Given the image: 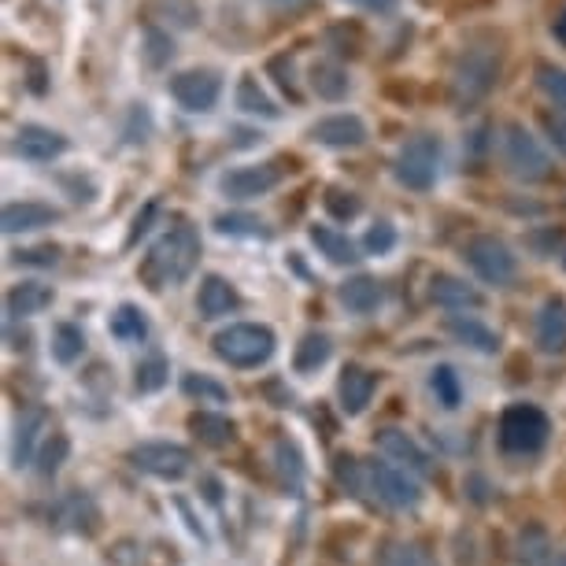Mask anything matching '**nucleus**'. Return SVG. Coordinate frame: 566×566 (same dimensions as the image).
Segmentation results:
<instances>
[{
    "instance_id": "f257e3e1",
    "label": "nucleus",
    "mask_w": 566,
    "mask_h": 566,
    "mask_svg": "<svg viewBox=\"0 0 566 566\" xmlns=\"http://www.w3.org/2000/svg\"><path fill=\"white\" fill-rule=\"evenodd\" d=\"M503 49H507V41L497 30H474L463 41L460 56L452 63V82H448V97L460 112L481 104L497 89L503 75Z\"/></svg>"
},
{
    "instance_id": "f03ea898",
    "label": "nucleus",
    "mask_w": 566,
    "mask_h": 566,
    "mask_svg": "<svg viewBox=\"0 0 566 566\" xmlns=\"http://www.w3.org/2000/svg\"><path fill=\"white\" fill-rule=\"evenodd\" d=\"M334 474L348 492H356V497L371 492L377 503H385V507L393 511H415L422 503V485L411 478V471H403V466L377 463V460L363 463L356 460V455H337Z\"/></svg>"
},
{
    "instance_id": "7ed1b4c3",
    "label": "nucleus",
    "mask_w": 566,
    "mask_h": 566,
    "mask_svg": "<svg viewBox=\"0 0 566 566\" xmlns=\"http://www.w3.org/2000/svg\"><path fill=\"white\" fill-rule=\"evenodd\" d=\"M196 263H201V233L189 219H175V227L149 248L138 278L152 293H164L167 285H182L196 271Z\"/></svg>"
},
{
    "instance_id": "20e7f679",
    "label": "nucleus",
    "mask_w": 566,
    "mask_h": 566,
    "mask_svg": "<svg viewBox=\"0 0 566 566\" xmlns=\"http://www.w3.org/2000/svg\"><path fill=\"white\" fill-rule=\"evenodd\" d=\"M211 348L222 363L237 366V371H252V366H263L274 356L278 337L263 322H233V326L211 337Z\"/></svg>"
},
{
    "instance_id": "39448f33",
    "label": "nucleus",
    "mask_w": 566,
    "mask_h": 566,
    "mask_svg": "<svg viewBox=\"0 0 566 566\" xmlns=\"http://www.w3.org/2000/svg\"><path fill=\"white\" fill-rule=\"evenodd\" d=\"M500 156L503 167L518 178V182H544L552 178V156L541 145V138H533V130H526L523 123H507L500 138Z\"/></svg>"
},
{
    "instance_id": "423d86ee",
    "label": "nucleus",
    "mask_w": 566,
    "mask_h": 566,
    "mask_svg": "<svg viewBox=\"0 0 566 566\" xmlns=\"http://www.w3.org/2000/svg\"><path fill=\"white\" fill-rule=\"evenodd\" d=\"M552 422L537 403H511L500 415V448L511 455H537L548 445Z\"/></svg>"
},
{
    "instance_id": "0eeeda50",
    "label": "nucleus",
    "mask_w": 566,
    "mask_h": 566,
    "mask_svg": "<svg viewBox=\"0 0 566 566\" xmlns=\"http://www.w3.org/2000/svg\"><path fill=\"white\" fill-rule=\"evenodd\" d=\"M393 175L411 193H429L440 175V138L437 133H419V138L403 141V149L393 159Z\"/></svg>"
},
{
    "instance_id": "6e6552de",
    "label": "nucleus",
    "mask_w": 566,
    "mask_h": 566,
    "mask_svg": "<svg viewBox=\"0 0 566 566\" xmlns=\"http://www.w3.org/2000/svg\"><path fill=\"white\" fill-rule=\"evenodd\" d=\"M463 259L485 285H497V290L500 285H511L518 274V256L497 233H474L463 245Z\"/></svg>"
},
{
    "instance_id": "1a4fd4ad",
    "label": "nucleus",
    "mask_w": 566,
    "mask_h": 566,
    "mask_svg": "<svg viewBox=\"0 0 566 566\" xmlns=\"http://www.w3.org/2000/svg\"><path fill=\"white\" fill-rule=\"evenodd\" d=\"M167 89L182 112L208 115L222 97V75L211 67H189V70H178V75L167 82Z\"/></svg>"
},
{
    "instance_id": "9d476101",
    "label": "nucleus",
    "mask_w": 566,
    "mask_h": 566,
    "mask_svg": "<svg viewBox=\"0 0 566 566\" xmlns=\"http://www.w3.org/2000/svg\"><path fill=\"white\" fill-rule=\"evenodd\" d=\"M285 159H271V164H245V167H233L219 178V193L227 201H256V196H267L282 185L285 178Z\"/></svg>"
},
{
    "instance_id": "9b49d317",
    "label": "nucleus",
    "mask_w": 566,
    "mask_h": 566,
    "mask_svg": "<svg viewBox=\"0 0 566 566\" xmlns=\"http://www.w3.org/2000/svg\"><path fill=\"white\" fill-rule=\"evenodd\" d=\"M130 460L138 471L152 474L159 481H182L193 466V452L182 445H170V440H145L130 452Z\"/></svg>"
},
{
    "instance_id": "f8f14e48",
    "label": "nucleus",
    "mask_w": 566,
    "mask_h": 566,
    "mask_svg": "<svg viewBox=\"0 0 566 566\" xmlns=\"http://www.w3.org/2000/svg\"><path fill=\"white\" fill-rule=\"evenodd\" d=\"M67 149H70V141L63 138L60 130L41 126V123H23L12 138V156L26 159V164H52V159H60Z\"/></svg>"
},
{
    "instance_id": "ddd939ff",
    "label": "nucleus",
    "mask_w": 566,
    "mask_h": 566,
    "mask_svg": "<svg viewBox=\"0 0 566 566\" xmlns=\"http://www.w3.org/2000/svg\"><path fill=\"white\" fill-rule=\"evenodd\" d=\"M377 448H382V452L389 455L393 463H400L403 471L419 474V478H429V474L437 471L434 455H429L411 434H403V429H393V426L389 429H377Z\"/></svg>"
},
{
    "instance_id": "4468645a",
    "label": "nucleus",
    "mask_w": 566,
    "mask_h": 566,
    "mask_svg": "<svg viewBox=\"0 0 566 566\" xmlns=\"http://www.w3.org/2000/svg\"><path fill=\"white\" fill-rule=\"evenodd\" d=\"M308 133L314 145H322V149H359L366 141V123L352 112H337V115L319 119Z\"/></svg>"
},
{
    "instance_id": "2eb2a0df",
    "label": "nucleus",
    "mask_w": 566,
    "mask_h": 566,
    "mask_svg": "<svg viewBox=\"0 0 566 566\" xmlns=\"http://www.w3.org/2000/svg\"><path fill=\"white\" fill-rule=\"evenodd\" d=\"M52 523L60 529H70V533H82V537H93L101 529V507L89 492H67L63 500H56L52 507Z\"/></svg>"
},
{
    "instance_id": "dca6fc26",
    "label": "nucleus",
    "mask_w": 566,
    "mask_h": 566,
    "mask_svg": "<svg viewBox=\"0 0 566 566\" xmlns=\"http://www.w3.org/2000/svg\"><path fill=\"white\" fill-rule=\"evenodd\" d=\"M377 389V377L359 363H348L337 377V397H340V411L345 415H363L366 403H371Z\"/></svg>"
},
{
    "instance_id": "f3484780",
    "label": "nucleus",
    "mask_w": 566,
    "mask_h": 566,
    "mask_svg": "<svg viewBox=\"0 0 566 566\" xmlns=\"http://www.w3.org/2000/svg\"><path fill=\"white\" fill-rule=\"evenodd\" d=\"M429 300L440 304V308H448V311H474V308H481L485 304V296L474 290L466 278H455V274H434L429 278Z\"/></svg>"
},
{
    "instance_id": "a211bd4d",
    "label": "nucleus",
    "mask_w": 566,
    "mask_h": 566,
    "mask_svg": "<svg viewBox=\"0 0 566 566\" xmlns=\"http://www.w3.org/2000/svg\"><path fill=\"white\" fill-rule=\"evenodd\" d=\"M241 308V293L233 290L222 274H204L201 290H196V314L201 319H222Z\"/></svg>"
},
{
    "instance_id": "6ab92c4d",
    "label": "nucleus",
    "mask_w": 566,
    "mask_h": 566,
    "mask_svg": "<svg viewBox=\"0 0 566 566\" xmlns=\"http://www.w3.org/2000/svg\"><path fill=\"white\" fill-rule=\"evenodd\" d=\"M60 222V208L44 201H15L4 204V215H0V227L4 233H30V230H44Z\"/></svg>"
},
{
    "instance_id": "aec40b11",
    "label": "nucleus",
    "mask_w": 566,
    "mask_h": 566,
    "mask_svg": "<svg viewBox=\"0 0 566 566\" xmlns=\"http://www.w3.org/2000/svg\"><path fill=\"white\" fill-rule=\"evenodd\" d=\"M44 426H49L44 408H26L20 415V426H15V437H12V466H15V471H23V466L34 463Z\"/></svg>"
},
{
    "instance_id": "412c9836",
    "label": "nucleus",
    "mask_w": 566,
    "mask_h": 566,
    "mask_svg": "<svg viewBox=\"0 0 566 566\" xmlns=\"http://www.w3.org/2000/svg\"><path fill=\"white\" fill-rule=\"evenodd\" d=\"M52 300H56V290H52V285L20 282L8 290L4 311H8V319H30V314H41L44 308H52Z\"/></svg>"
},
{
    "instance_id": "4be33fe9",
    "label": "nucleus",
    "mask_w": 566,
    "mask_h": 566,
    "mask_svg": "<svg viewBox=\"0 0 566 566\" xmlns=\"http://www.w3.org/2000/svg\"><path fill=\"white\" fill-rule=\"evenodd\" d=\"M537 345H541V352L548 356L566 352V308L559 296L544 300L541 311H537Z\"/></svg>"
},
{
    "instance_id": "5701e85b",
    "label": "nucleus",
    "mask_w": 566,
    "mask_h": 566,
    "mask_svg": "<svg viewBox=\"0 0 566 566\" xmlns=\"http://www.w3.org/2000/svg\"><path fill=\"white\" fill-rule=\"evenodd\" d=\"M308 82L314 89V97L319 101H345L348 89H352V78H348V70L340 67V60H314L308 67Z\"/></svg>"
},
{
    "instance_id": "b1692460",
    "label": "nucleus",
    "mask_w": 566,
    "mask_h": 566,
    "mask_svg": "<svg viewBox=\"0 0 566 566\" xmlns=\"http://www.w3.org/2000/svg\"><path fill=\"white\" fill-rule=\"evenodd\" d=\"M337 296L352 314H374L385 304V285L371 274H356L348 282H340Z\"/></svg>"
},
{
    "instance_id": "393cba45",
    "label": "nucleus",
    "mask_w": 566,
    "mask_h": 566,
    "mask_svg": "<svg viewBox=\"0 0 566 566\" xmlns=\"http://www.w3.org/2000/svg\"><path fill=\"white\" fill-rule=\"evenodd\" d=\"M445 330L452 334L460 345L474 348V352H485V356H497L500 352V337L492 334L485 322H478L474 314H448Z\"/></svg>"
},
{
    "instance_id": "a878e982",
    "label": "nucleus",
    "mask_w": 566,
    "mask_h": 566,
    "mask_svg": "<svg viewBox=\"0 0 566 566\" xmlns=\"http://www.w3.org/2000/svg\"><path fill=\"white\" fill-rule=\"evenodd\" d=\"M233 104H237L241 115H252V119H278L282 107L271 101L263 86H259L256 75H241L237 78V89H233Z\"/></svg>"
},
{
    "instance_id": "bb28decb",
    "label": "nucleus",
    "mask_w": 566,
    "mask_h": 566,
    "mask_svg": "<svg viewBox=\"0 0 566 566\" xmlns=\"http://www.w3.org/2000/svg\"><path fill=\"white\" fill-rule=\"evenodd\" d=\"M308 237H311V245L319 248V256H326V263H334V267H352L359 259L356 241L334 227H319V222H314L308 230Z\"/></svg>"
},
{
    "instance_id": "cd10ccee",
    "label": "nucleus",
    "mask_w": 566,
    "mask_h": 566,
    "mask_svg": "<svg viewBox=\"0 0 566 566\" xmlns=\"http://www.w3.org/2000/svg\"><path fill=\"white\" fill-rule=\"evenodd\" d=\"M515 559L523 566H555V548L544 526L529 523L515 537Z\"/></svg>"
},
{
    "instance_id": "c85d7f7f",
    "label": "nucleus",
    "mask_w": 566,
    "mask_h": 566,
    "mask_svg": "<svg viewBox=\"0 0 566 566\" xmlns=\"http://www.w3.org/2000/svg\"><path fill=\"white\" fill-rule=\"evenodd\" d=\"M189 434L208 448H227V445H233V437H237V426H233V419H227V415L196 411V415H189Z\"/></svg>"
},
{
    "instance_id": "c756f323",
    "label": "nucleus",
    "mask_w": 566,
    "mask_h": 566,
    "mask_svg": "<svg viewBox=\"0 0 566 566\" xmlns=\"http://www.w3.org/2000/svg\"><path fill=\"white\" fill-rule=\"evenodd\" d=\"M211 227H215V233H222V237H248V241L271 237L267 222L259 219V215H248V211H222V215H215Z\"/></svg>"
},
{
    "instance_id": "7c9ffc66",
    "label": "nucleus",
    "mask_w": 566,
    "mask_h": 566,
    "mask_svg": "<svg viewBox=\"0 0 566 566\" xmlns=\"http://www.w3.org/2000/svg\"><path fill=\"white\" fill-rule=\"evenodd\" d=\"M107 330H112L115 340H126V345H138V340L149 337V319L138 304H119L107 319Z\"/></svg>"
},
{
    "instance_id": "2f4dec72",
    "label": "nucleus",
    "mask_w": 566,
    "mask_h": 566,
    "mask_svg": "<svg viewBox=\"0 0 566 566\" xmlns=\"http://www.w3.org/2000/svg\"><path fill=\"white\" fill-rule=\"evenodd\" d=\"M82 356H86V334L75 326V322H60V326L52 330V359L63 366H70Z\"/></svg>"
},
{
    "instance_id": "473e14b6",
    "label": "nucleus",
    "mask_w": 566,
    "mask_h": 566,
    "mask_svg": "<svg viewBox=\"0 0 566 566\" xmlns=\"http://www.w3.org/2000/svg\"><path fill=\"white\" fill-rule=\"evenodd\" d=\"M330 356H334V345H330L326 334H304L293 352V366L300 374H311V371H319Z\"/></svg>"
},
{
    "instance_id": "72a5a7b5",
    "label": "nucleus",
    "mask_w": 566,
    "mask_h": 566,
    "mask_svg": "<svg viewBox=\"0 0 566 566\" xmlns=\"http://www.w3.org/2000/svg\"><path fill=\"white\" fill-rule=\"evenodd\" d=\"M267 75L274 78V86L282 89V93L290 97L293 104H300V101H304V93H300V78H296V56H293V52H278V56L267 60Z\"/></svg>"
},
{
    "instance_id": "f704fd0d",
    "label": "nucleus",
    "mask_w": 566,
    "mask_h": 566,
    "mask_svg": "<svg viewBox=\"0 0 566 566\" xmlns=\"http://www.w3.org/2000/svg\"><path fill=\"white\" fill-rule=\"evenodd\" d=\"M429 389H434L437 403L445 411H455L463 403V385H460V374H455V366L440 363L434 374H429Z\"/></svg>"
},
{
    "instance_id": "c9c22d12",
    "label": "nucleus",
    "mask_w": 566,
    "mask_h": 566,
    "mask_svg": "<svg viewBox=\"0 0 566 566\" xmlns=\"http://www.w3.org/2000/svg\"><path fill=\"white\" fill-rule=\"evenodd\" d=\"M322 208L334 222H352L359 219V211H363V201L352 193V189H340V185H330L326 193H322Z\"/></svg>"
},
{
    "instance_id": "e433bc0d",
    "label": "nucleus",
    "mask_w": 566,
    "mask_h": 566,
    "mask_svg": "<svg viewBox=\"0 0 566 566\" xmlns=\"http://www.w3.org/2000/svg\"><path fill=\"white\" fill-rule=\"evenodd\" d=\"M326 44L337 60H356L363 52V30L356 23H334L326 30Z\"/></svg>"
},
{
    "instance_id": "4c0bfd02",
    "label": "nucleus",
    "mask_w": 566,
    "mask_h": 566,
    "mask_svg": "<svg viewBox=\"0 0 566 566\" xmlns=\"http://www.w3.org/2000/svg\"><path fill=\"white\" fill-rule=\"evenodd\" d=\"M141 56H145L149 67H167L170 56H175V38H170V30H164V26L149 23L145 26V44H141Z\"/></svg>"
},
{
    "instance_id": "58836bf2",
    "label": "nucleus",
    "mask_w": 566,
    "mask_h": 566,
    "mask_svg": "<svg viewBox=\"0 0 566 566\" xmlns=\"http://www.w3.org/2000/svg\"><path fill=\"white\" fill-rule=\"evenodd\" d=\"M537 89L552 101L559 112H566V67H555V63H537Z\"/></svg>"
},
{
    "instance_id": "ea45409f",
    "label": "nucleus",
    "mask_w": 566,
    "mask_h": 566,
    "mask_svg": "<svg viewBox=\"0 0 566 566\" xmlns=\"http://www.w3.org/2000/svg\"><path fill=\"white\" fill-rule=\"evenodd\" d=\"M182 393H185L189 400H201V403H222V400L230 397L227 385H219L208 374H185L182 377Z\"/></svg>"
},
{
    "instance_id": "a19ab883",
    "label": "nucleus",
    "mask_w": 566,
    "mask_h": 566,
    "mask_svg": "<svg viewBox=\"0 0 566 566\" xmlns=\"http://www.w3.org/2000/svg\"><path fill=\"white\" fill-rule=\"evenodd\" d=\"M167 359L164 356H149L138 363V377H133V385H138V393H159L167 385Z\"/></svg>"
},
{
    "instance_id": "79ce46f5",
    "label": "nucleus",
    "mask_w": 566,
    "mask_h": 566,
    "mask_svg": "<svg viewBox=\"0 0 566 566\" xmlns=\"http://www.w3.org/2000/svg\"><path fill=\"white\" fill-rule=\"evenodd\" d=\"M67 452H70L67 434H52L49 440H44V448H41V455H38L41 478H52V474H56L60 466H63V460H67Z\"/></svg>"
},
{
    "instance_id": "37998d69",
    "label": "nucleus",
    "mask_w": 566,
    "mask_h": 566,
    "mask_svg": "<svg viewBox=\"0 0 566 566\" xmlns=\"http://www.w3.org/2000/svg\"><path fill=\"white\" fill-rule=\"evenodd\" d=\"M363 248L366 256H389L397 248V227L389 219H377L371 230L363 233Z\"/></svg>"
},
{
    "instance_id": "c03bdc74",
    "label": "nucleus",
    "mask_w": 566,
    "mask_h": 566,
    "mask_svg": "<svg viewBox=\"0 0 566 566\" xmlns=\"http://www.w3.org/2000/svg\"><path fill=\"white\" fill-rule=\"evenodd\" d=\"M385 566H437V559L422 544L400 541V544H393L389 552H385Z\"/></svg>"
},
{
    "instance_id": "a18cd8bd",
    "label": "nucleus",
    "mask_w": 566,
    "mask_h": 566,
    "mask_svg": "<svg viewBox=\"0 0 566 566\" xmlns=\"http://www.w3.org/2000/svg\"><path fill=\"white\" fill-rule=\"evenodd\" d=\"M156 12L164 23H175V26H182V30L196 26V20H201L193 0H156Z\"/></svg>"
},
{
    "instance_id": "49530a36",
    "label": "nucleus",
    "mask_w": 566,
    "mask_h": 566,
    "mask_svg": "<svg viewBox=\"0 0 566 566\" xmlns=\"http://www.w3.org/2000/svg\"><path fill=\"white\" fill-rule=\"evenodd\" d=\"M123 138L130 141V145H145L152 138V112L145 104H133L130 115H126V126H123Z\"/></svg>"
},
{
    "instance_id": "de8ad7c7",
    "label": "nucleus",
    "mask_w": 566,
    "mask_h": 566,
    "mask_svg": "<svg viewBox=\"0 0 566 566\" xmlns=\"http://www.w3.org/2000/svg\"><path fill=\"white\" fill-rule=\"evenodd\" d=\"M274 455H278V471L293 481V489H300V481H304V466L300 463L304 460H300V452H296V445H290V440H278Z\"/></svg>"
},
{
    "instance_id": "09e8293b",
    "label": "nucleus",
    "mask_w": 566,
    "mask_h": 566,
    "mask_svg": "<svg viewBox=\"0 0 566 566\" xmlns=\"http://www.w3.org/2000/svg\"><path fill=\"white\" fill-rule=\"evenodd\" d=\"M12 263H26V267H56V263H60V245H38V248L15 252Z\"/></svg>"
},
{
    "instance_id": "8fccbe9b",
    "label": "nucleus",
    "mask_w": 566,
    "mask_h": 566,
    "mask_svg": "<svg viewBox=\"0 0 566 566\" xmlns=\"http://www.w3.org/2000/svg\"><path fill=\"white\" fill-rule=\"evenodd\" d=\"M156 215H159V201H149L145 208L138 211V219H133L130 233H126V248H133L141 237H145V233L152 230V222H156Z\"/></svg>"
},
{
    "instance_id": "3c124183",
    "label": "nucleus",
    "mask_w": 566,
    "mask_h": 566,
    "mask_svg": "<svg viewBox=\"0 0 566 566\" xmlns=\"http://www.w3.org/2000/svg\"><path fill=\"white\" fill-rule=\"evenodd\" d=\"M345 4H352L366 15H393L400 8V0H345Z\"/></svg>"
},
{
    "instance_id": "603ef678",
    "label": "nucleus",
    "mask_w": 566,
    "mask_h": 566,
    "mask_svg": "<svg viewBox=\"0 0 566 566\" xmlns=\"http://www.w3.org/2000/svg\"><path fill=\"white\" fill-rule=\"evenodd\" d=\"M548 30H552V38L566 49V0H555V8H552V23H548Z\"/></svg>"
},
{
    "instance_id": "864d4df0",
    "label": "nucleus",
    "mask_w": 566,
    "mask_h": 566,
    "mask_svg": "<svg viewBox=\"0 0 566 566\" xmlns=\"http://www.w3.org/2000/svg\"><path fill=\"white\" fill-rule=\"evenodd\" d=\"M541 123L548 126V133H552V141L566 152V123L563 119H555L552 112H541Z\"/></svg>"
},
{
    "instance_id": "5fc2aeb1",
    "label": "nucleus",
    "mask_w": 566,
    "mask_h": 566,
    "mask_svg": "<svg viewBox=\"0 0 566 566\" xmlns=\"http://www.w3.org/2000/svg\"><path fill=\"white\" fill-rule=\"evenodd\" d=\"M263 4L278 15H293V12H300V8H308L311 0H263Z\"/></svg>"
},
{
    "instance_id": "6e6d98bb",
    "label": "nucleus",
    "mask_w": 566,
    "mask_h": 566,
    "mask_svg": "<svg viewBox=\"0 0 566 566\" xmlns=\"http://www.w3.org/2000/svg\"><path fill=\"white\" fill-rule=\"evenodd\" d=\"M26 86H30V93L44 97V89H49V82H44V63H38V60L30 63V82Z\"/></svg>"
},
{
    "instance_id": "4d7b16f0",
    "label": "nucleus",
    "mask_w": 566,
    "mask_h": 566,
    "mask_svg": "<svg viewBox=\"0 0 566 566\" xmlns=\"http://www.w3.org/2000/svg\"><path fill=\"white\" fill-rule=\"evenodd\" d=\"M555 566H566V552H559V555H555Z\"/></svg>"
},
{
    "instance_id": "13d9d810",
    "label": "nucleus",
    "mask_w": 566,
    "mask_h": 566,
    "mask_svg": "<svg viewBox=\"0 0 566 566\" xmlns=\"http://www.w3.org/2000/svg\"><path fill=\"white\" fill-rule=\"evenodd\" d=\"M563 271H566V256H563Z\"/></svg>"
}]
</instances>
